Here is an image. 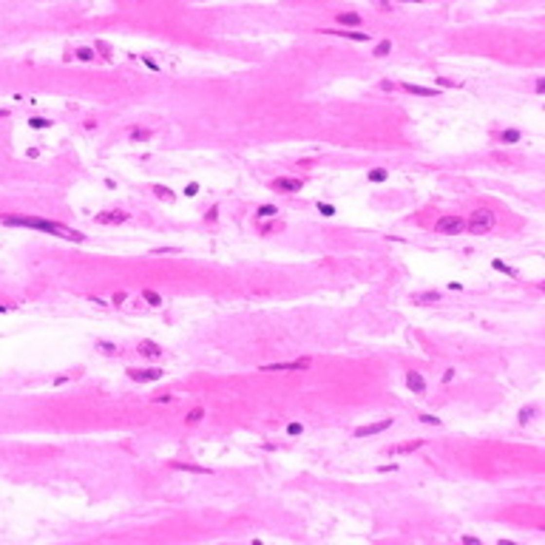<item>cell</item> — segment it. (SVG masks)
<instances>
[{"label":"cell","mask_w":545,"mask_h":545,"mask_svg":"<svg viewBox=\"0 0 545 545\" xmlns=\"http://www.w3.org/2000/svg\"><path fill=\"white\" fill-rule=\"evenodd\" d=\"M142 298L148 301L150 307H159V304H162V296H159L156 290H145V293H142Z\"/></svg>","instance_id":"obj_22"},{"label":"cell","mask_w":545,"mask_h":545,"mask_svg":"<svg viewBox=\"0 0 545 545\" xmlns=\"http://www.w3.org/2000/svg\"><path fill=\"white\" fill-rule=\"evenodd\" d=\"M400 3H426V0H400Z\"/></svg>","instance_id":"obj_44"},{"label":"cell","mask_w":545,"mask_h":545,"mask_svg":"<svg viewBox=\"0 0 545 545\" xmlns=\"http://www.w3.org/2000/svg\"><path fill=\"white\" fill-rule=\"evenodd\" d=\"M534 94H545V80H543V77L534 83Z\"/></svg>","instance_id":"obj_36"},{"label":"cell","mask_w":545,"mask_h":545,"mask_svg":"<svg viewBox=\"0 0 545 545\" xmlns=\"http://www.w3.org/2000/svg\"><path fill=\"white\" fill-rule=\"evenodd\" d=\"M412 301L414 304H437V301H440V293H434V290H432V293H414Z\"/></svg>","instance_id":"obj_16"},{"label":"cell","mask_w":545,"mask_h":545,"mask_svg":"<svg viewBox=\"0 0 545 545\" xmlns=\"http://www.w3.org/2000/svg\"><path fill=\"white\" fill-rule=\"evenodd\" d=\"M434 230L443 233V236H457V233L466 230V222H463L460 216H443V219H437Z\"/></svg>","instance_id":"obj_4"},{"label":"cell","mask_w":545,"mask_h":545,"mask_svg":"<svg viewBox=\"0 0 545 545\" xmlns=\"http://www.w3.org/2000/svg\"><path fill=\"white\" fill-rule=\"evenodd\" d=\"M301 432H304V426H301V423H290V426H287V434H290V437H298Z\"/></svg>","instance_id":"obj_32"},{"label":"cell","mask_w":545,"mask_h":545,"mask_svg":"<svg viewBox=\"0 0 545 545\" xmlns=\"http://www.w3.org/2000/svg\"><path fill=\"white\" fill-rule=\"evenodd\" d=\"M153 193H156L159 199H165V202H173V199H176V193H173L170 188H165V185H156V188H153Z\"/></svg>","instance_id":"obj_21"},{"label":"cell","mask_w":545,"mask_h":545,"mask_svg":"<svg viewBox=\"0 0 545 545\" xmlns=\"http://www.w3.org/2000/svg\"><path fill=\"white\" fill-rule=\"evenodd\" d=\"M153 400H156V403H168V400H170V395H156Z\"/></svg>","instance_id":"obj_42"},{"label":"cell","mask_w":545,"mask_h":545,"mask_svg":"<svg viewBox=\"0 0 545 545\" xmlns=\"http://www.w3.org/2000/svg\"><path fill=\"white\" fill-rule=\"evenodd\" d=\"M77 60H83V63H88V60H94V49H77Z\"/></svg>","instance_id":"obj_27"},{"label":"cell","mask_w":545,"mask_h":545,"mask_svg":"<svg viewBox=\"0 0 545 545\" xmlns=\"http://www.w3.org/2000/svg\"><path fill=\"white\" fill-rule=\"evenodd\" d=\"M420 423H429V426H440V417H434V414H420Z\"/></svg>","instance_id":"obj_31"},{"label":"cell","mask_w":545,"mask_h":545,"mask_svg":"<svg viewBox=\"0 0 545 545\" xmlns=\"http://www.w3.org/2000/svg\"><path fill=\"white\" fill-rule=\"evenodd\" d=\"M97 49H99V54H102L105 60H111V46H108L105 40H97Z\"/></svg>","instance_id":"obj_29"},{"label":"cell","mask_w":545,"mask_h":545,"mask_svg":"<svg viewBox=\"0 0 545 545\" xmlns=\"http://www.w3.org/2000/svg\"><path fill=\"white\" fill-rule=\"evenodd\" d=\"M318 210H321L324 216H335V207H332L330 202H318Z\"/></svg>","instance_id":"obj_30"},{"label":"cell","mask_w":545,"mask_h":545,"mask_svg":"<svg viewBox=\"0 0 545 545\" xmlns=\"http://www.w3.org/2000/svg\"><path fill=\"white\" fill-rule=\"evenodd\" d=\"M392 426V417H383V420H378V423H366V426H358V429L352 432L355 437H372V434H378V432H386Z\"/></svg>","instance_id":"obj_7"},{"label":"cell","mask_w":545,"mask_h":545,"mask_svg":"<svg viewBox=\"0 0 545 545\" xmlns=\"http://www.w3.org/2000/svg\"><path fill=\"white\" fill-rule=\"evenodd\" d=\"M520 136H523V133L517 131V128H506V131H500V142L514 145V142H520Z\"/></svg>","instance_id":"obj_18"},{"label":"cell","mask_w":545,"mask_h":545,"mask_svg":"<svg viewBox=\"0 0 545 545\" xmlns=\"http://www.w3.org/2000/svg\"><path fill=\"white\" fill-rule=\"evenodd\" d=\"M491 267H494V270H500V273H506V276H511V279H517V276H520L514 267H508L506 262H500V259H494V262H491Z\"/></svg>","instance_id":"obj_20"},{"label":"cell","mask_w":545,"mask_h":545,"mask_svg":"<svg viewBox=\"0 0 545 545\" xmlns=\"http://www.w3.org/2000/svg\"><path fill=\"white\" fill-rule=\"evenodd\" d=\"M386 176H389L386 168H372V170L366 173V182H375V185H378V182H386Z\"/></svg>","instance_id":"obj_19"},{"label":"cell","mask_w":545,"mask_h":545,"mask_svg":"<svg viewBox=\"0 0 545 545\" xmlns=\"http://www.w3.org/2000/svg\"><path fill=\"white\" fill-rule=\"evenodd\" d=\"M125 298H128V293H114V296H111V304L119 307V304H125Z\"/></svg>","instance_id":"obj_34"},{"label":"cell","mask_w":545,"mask_h":545,"mask_svg":"<svg viewBox=\"0 0 545 545\" xmlns=\"http://www.w3.org/2000/svg\"><path fill=\"white\" fill-rule=\"evenodd\" d=\"M313 358H298V361H281V363H262V372H293V369H310Z\"/></svg>","instance_id":"obj_3"},{"label":"cell","mask_w":545,"mask_h":545,"mask_svg":"<svg viewBox=\"0 0 545 545\" xmlns=\"http://www.w3.org/2000/svg\"><path fill=\"white\" fill-rule=\"evenodd\" d=\"M389 51H392V43H389V40H380L378 46L372 49V54H375V57H383V54H389Z\"/></svg>","instance_id":"obj_24"},{"label":"cell","mask_w":545,"mask_h":545,"mask_svg":"<svg viewBox=\"0 0 545 545\" xmlns=\"http://www.w3.org/2000/svg\"><path fill=\"white\" fill-rule=\"evenodd\" d=\"M185 193H188V196H196V193H199V185H196V182H190V185L185 188Z\"/></svg>","instance_id":"obj_37"},{"label":"cell","mask_w":545,"mask_h":545,"mask_svg":"<svg viewBox=\"0 0 545 545\" xmlns=\"http://www.w3.org/2000/svg\"><path fill=\"white\" fill-rule=\"evenodd\" d=\"M270 188H273V190H279V193H296V190H301V188H304V182H301V179H293V176H281V179H273V182H270Z\"/></svg>","instance_id":"obj_6"},{"label":"cell","mask_w":545,"mask_h":545,"mask_svg":"<svg viewBox=\"0 0 545 545\" xmlns=\"http://www.w3.org/2000/svg\"><path fill=\"white\" fill-rule=\"evenodd\" d=\"M437 85H443V88H457L460 83H454V80H449V77H437Z\"/></svg>","instance_id":"obj_35"},{"label":"cell","mask_w":545,"mask_h":545,"mask_svg":"<svg viewBox=\"0 0 545 545\" xmlns=\"http://www.w3.org/2000/svg\"><path fill=\"white\" fill-rule=\"evenodd\" d=\"M29 125H32V128H51V119H43V116H32V119H29Z\"/></svg>","instance_id":"obj_25"},{"label":"cell","mask_w":545,"mask_h":545,"mask_svg":"<svg viewBox=\"0 0 545 545\" xmlns=\"http://www.w3.org/2000/svg\"><path fill=\"white\" fill-rule=\"evenodd\" d=\"M494 227V213L491 210H477L471 213V219L466 222V230H471L474 236H486V233Z\"/></svg>","instance_id":"obj_2"},{"label":"cell","mask_w":545,"mask_h":545,"mask_svg":"<svg viewBox=\"0 0 545 545\" xmlns=\"http://www.w3.org/2000/svg\"><path fill=\"white\" fill-rule=\"evenodd\" d=\"M216 219H219V205H213V207L205 213V222H216Z\"/></svg>","instance_id":"obj_33"},{"label":"cell","mask_w":545,"mask_h":545,"mask_svg":"<svg viewBox=\"0 0 545 545\" xmlns=\"http://www.w3.org/2000/svg\"><path fill=\"white\" fill-rule=\"evenodd\" d=\"M173 469H179V471H190V474H210V469H205V466H193V463H170Z\"/></svg>","instance_id":"obj_15"},{"label":"cell","mask_w":545,"mask_h":545,"mask_svg":"<svg viewBox=\"0 0 545 545\" xmlns=\"http://www.w3.org/2000/svg\"><path fill=\"white\" fill-rule=\"evenodd\" d=\"M406 386H409L412 392H417V395H423V392H426V378H423L420 372L409 369V372H406Z\"/></svg>","instance_id":"obj_11"},{"label":"cell","mask_w":545,"mask_h":545,"mask_svg":"<svg viewBox=\"0 0 545 545\" xmlns=\"http://www.w3.org/2000/svg\"><path fill=\"white\" fill-rule=\"evenodd\" d=\"M335 23H341V29H358L363 20L358 12H341V15L335 17Z\"/></svg>","instance_id":"obj_13"},{"label":"cell","mask_w":545,"mask_h":545,"mask_svg":"<svg viewBox=\"0 0 545 545\" xmlns=\"http://www.w3.org/2000/svg\"><path fill=\"white\" fill-rule=\"evenodd\" d=\"M97 222L99 225H122V222H128V213L125 210H102Z\"/></svg>","instance_id":"obj_10"},{"label":"cell","mask_w":545,"mask_h":545,"mask_svg":"<svg viewBox=\"0 0 545 545\" xmlns=\"http://www.w3.org/2000/svg\"><path fill=\"white\" fill-rule=\"evenodd\" d=\"M97 349L102 352V355H114V352H116V347H114V344H108V341H99Z\"/></svg>","instance_id":"obj_28"},{"label":"cell","mask_w":545,"mask_h":545,"mask_svg":"<svg viewBox=\"0 0 545 545\" xmlns=\"http://www.w3.org/2000/svg\"><path fill=\"white\" fill-rule=\"evenodd\" d=\"M128 378L136 380V383H150V380H159L162 378V369H128Z\"/></svg>","instance_id":"obj_9"},{"label":"cell","mask_w":545,"mask_h":545,"mask_svg":"<svg viewBox=\"0 0 545 545\" xmlns=\"http://www.w3.org/2000/svg\"><path fill=\"white\" fill-rule=\"evenodd\" d=\"M256 213L264 219V216H276V213H279V207H276V205H262V207H259Z\"/></svg>","instance_id":"obj_26"},{"label":"cell","mask_w":545,"mask_h":545,"mask_svg":"<svg viewBox=\"0 0 545 545\" xmlns=\"http://www.w3.org/2000/svg\"><path fill=\"white\" fill-rule=\"evenodd\" d=\"M202 417H205V406H193L190 412L185 414V426H196Z\"/></svg>","instance_id":"obj_17"},{"label":"cell","mask_w":545,"mask_h":545,"mask_svg":"<svg viewBox=\"0 0 545 545\" xmlns=\"http://www.w3.org/2000/svg\"><path fill=\"white\" fill-rule=\"evenodd\" d=\"M463 543H469V545H480V540H477V537H469V534H466V537H463Z\"/></svg>","instance_id":"obj_41"},{"label":"cell","mask_w":545,"mask_h":545,"mask_svg":"<svg viewBox=\"0 0 545 545\" xmlns=\"http://www.w3.org/2000/svg\"><path fill=\"white\" fill-rule=\"evenodd\" d=\"M142 63H145V66H148V68H150V71H159V66H156V63H153V60H150V57H142Z\"/></svg>","instance_id":"obj_38"},{"label":"cell","mask_w":545,"mask_h":545,"mask_svg":"<svg viewBox=\"0 0 545 545\" xmlns=\"http://www.w3.org/2000/svg\"><path fill=\"white\" fill-rule=\"evenodd\" d=\"M68 380H71V375H60V378H54V386H63Z\"/></svg>","instance_id":"obj_39"},{"label":"cell","mask_w":545,"mask_h":545,"mask_svg":"<svg viewBox=\"0 0 545 545\" xmlns=\"http://www.w3.org/2000/svg\"><path fill=\"white\" fill-rule=\"evenodd\" d=\"M321 34L344 37V40H355V43H369V34H366V32H355V29H321Z\"/></svg>","instance_id":"obj_8"},{"label":"cell","mask_w":545,"mask_h":545,"mask_svg":"<svg viewBox=\"0 0 545 545\" xmlns=\"http://www.w3.org/2000/svg\"><path fill=\"white\" fill-rule=\"evenodd\" d=\"M426 446V440H403V443H395V446H389L386 449V454L389 457H403V454H412V451H417V449H423Z\"/></svg>","instance_id":"obj_5"},{"label":"cell","mask_w":545,"mask_h":545,"mask_svg":"<svg viewBox=\"0 0 545 545\" xmlns=\"http://www.w3.org/2000/svg\"><path fill=\"white\" fill-rule=\"evenodd\" d=\"M400 88L406 94H414V97H437L440 94L437 88H426V85H414V83H400Z\"/></svg>","instance_id":"obj_12"},{"label":"cell","mask_w":545,"mask_h":545,"mask_svg":"<svg viewBox=\"0 0 545 545\" xmlns=\"http://www.w3.org/2000/svg\"><path fill=\"white\" fill-rule=\"evenodd\" d=\"M0 225L6 227H29V230H40L49 233V236H57V239H71V242H85L83 233L68 230L60 222H51V219H37V216H0Z\"/></svg>","instance_id":"obj_1"},{"label":"cell","mask_w":545,"mask_h":545,"mask_svg":"<svg viewBox=\"0 0 545 545\" xmlns=\"http://www.w3.org/2000/svg\"><path fill=\"white\" fill-rule=\"evenodd\" d=\"M375 6L378 9H389V0H375Z\"/></svg>","instance_id":"obj_43"},{"label":"cell","mask_w":545,"mask_h":545,"mask_svg":"<svg viewBox=\"0 0 545 545\" xmlns=\"http://www.w3.org/2000/svg\"><path fill=\"white\" fill-rule=\"evenodd\" d=\"M531 414H534V409H528V412H520V423H528Z\"/></svg>","instance_id":"obj_40"},{"label":"cell","mask_w":545,"mask_h":545,"mask_svg":"<svg viewBox=\"0 0 545 545\" xmlns=\"http://www.w3.org/2000/svg\"><path fill=\"white\" fill-rule=\"evenodd\" d=\"M150 136H153V133H150L148 128H133V131H131L133 142H145V139H150Z\"/></svg>","instance_id":"obj_23"},{"label":"cell","mask_w":545,"mask_h":545,"mask_svg":"<svg viewBox=\"0 0 545 545\" xmlns=\"http://www.w3.org/2000/svg\"><path fill=\"white\" fill-rule=\"evenodd\" d=\"M136 352H139L142 358H159V355H162V347H159L156 341H139V344H136Z\"/></svg>","instance_id":"obj_14"}]
</instances>
